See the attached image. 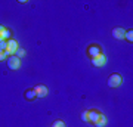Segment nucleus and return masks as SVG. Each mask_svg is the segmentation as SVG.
Listing matches in <instances>:
<instances>
[{
	"label": "nucleus",
	"mask_w": 133,
	"mask_h": 127,
	"mask_svg": "<svg viewBox=\"0 0 133 127\" xmlns=\"http://www.w3.org/2000/svg\"><path fill=\"white\" fill-rule=\"evenodd\" d=\"M18 42L16 40H14V38H10V40H8V47H6V50H5V55L6 58H9V56H14L15 52L18 50Z\"/></svg>",
	"instance_id": "nucleus-1"
},
{
	"label": "nucleus",
	"mask_w": 133,
	"mask_h": 127,
	"mask_svg": "<svg viewBox=\"0 0 133 127\" xmlns=\"http://www.w3.org/2000/svg\"><path fill=\"white\" fill-rule=\"evenodd\" d=\"M121 83H123V77L120 74H111L108 78V86L109 87H118V86H121Z\"/></svg>",
	"instance_id": "nucleus-2"
},
{
	"label": "nucleus",
	"mask_w": 133,
	"mask_h": 127,
	"mask_svg": "<svg viewBox=\"0 0 133 127\" xmlns=\"http://www.w3.org/2000/svg\"><path fill=\"white\" fill-rule=\"evenodd\" d=\"M102 115V112H99L98 109H90V111H87V123H90V124H95L99 117Z\"/></svg>",
	"instance_id": "nucleus-3"
},
{
	"label": "nucleus",
	"mask_w": 133,
	"mask_h": 127,
	"mask_svg": "<svg viewBox=\"0 0 133 127\" xmlns=\"http://www.w3.org/2000/svg\"><path fill=\"white\" fill-rule=\"evenodd\" d=\"M19 66H21V59L19 58H16L15 55L8 58V68H10V70H18Z\"/></svg>",
	"instance_id": "nucleus-4"
},
{
	"label": "nucleus",
	"mask_w": 133,
	"mask_h": 127,
	"mask_svg": "<svg viewBox=\"0 0 133 127\" xmlns=\"http://www.w3.org/2000/svg\"><path fill=\"white\" fill-rule=\"evenodd\" d=\"M33 89H34V92H36V96H37V98H44L49 92V89L44 84H37L36 87H33Z\"/></svg>",
	"instance_id": "nucleus-5"
},
{
	"label": "nucleus",
	"mask_w": 133,
	"mask_h": 127,
	"mask_svg": "<svg viewBox=\"0 0 133 127\" xmlns=\"http://www.w3.org/2000/svg\"><path fill=\"white\" fill-rule=\"evenodd\" d=\"M92 64L95 66H104L105 64H107V56H105L104 53H101V55H98V56L92 58Z\"/></svg>",
	"instance_id": "nucleus-6"
},
{
	"label": "nucleus",
	"mask_w": 133,
	"mask_h": 127,
	"mask_svg": "<svg viewBox=\"0 0 133 127\" xmlns=\"http://www.w3.org/2000/svg\"><path fill=\"white\" fill-rule=\"evenodd\" d=\"M101 47L99 46H96V44H90V46L87 47V55L90 58H95V56H98V55H101Z\"/></svg>",
	"instance_id": "nucleus-7"
},
{
	"label": "nucleus",
	"mask_w": 133,
	"mask_h": 127,
	"mask_svg": "<svg viewBox=\"0 0 133 127\" xmlns=\"http://www.w3.org/2000/svg\"><path fill=\"white\" fill-rule=\"evenodd\" d=\"M124 33H126V30L120 28V27H115V28L112 30V37H114L115 40H121V38H124Z\"/></svg>",
	"instance_id": "nucleus-8"
},
{
	"label": "nucleus",
	"mask_w": 133,
	"mask_h": 127,
	"mask_svg": "<svg viewBox=\"0 0 133 127\" xmlns=\"http://www.w3.org/2000/svg\"><path fill=\"white\" fill-rule=\"evenodd\" d=\"M24 98L27 99V101H30V102H31V101H34V99L37 98V96H36V92H34V89L25 90V92H24Z\"/></svg>",
	"instance_id": "nucleus-9"
},
{
	"label": "nucleus",
	"mask_w": 133,
	"mask_h": 127,
	"mask_svg": "<svg viewBox=\"0 0 133 127\" xmlns=\"http://www.w3.org/2000/svg\"><path fill=\"white\" fill-rule=\"evenodd\" d=\"M95 126L96 127H105V126H107V117H105L104 114H102V115L99 117V120L95 123Z\"/></svg>",
	"instance_id": "nucleus-10"
},
{
	"label": "nucleus",
	"mask_w": 133,
	"mask_h": 127,
	"mask_svg": "<svg viewBox=\"0 0 133 127\" xmlns=\"http://www.w3.org/2000/svg\"><path fill=\"white\" fill-rule=\"evenodd\" d=\"M12 38V31L10 30H8V28H5V31H3V40H10Z\"/></svg>",
	"instance_id": "nucleus-11"
},
{
	"label": "nucleus",
	"mask_w": 133,
	"mask_h": 127,
	"mask_svg": "<svg viewBox=\"0 0 133 127\" xmlns=\"http://www.w3.org/2000/svg\"><path fill=\"white\" fill-rule=\"evenodd\" d=\"M124 38H126L127 42H130V43L133 42V31H132V30H129V31L124 33Z\"/></svg>",
	"instance_id": "nucleus-12"
},
{
	"label": "nucleus",
	"mask_w": 133,
	"mask_h": 127,
	"mask_svg": "<svg viewBox=\"0 0 133 127\" xmlns=\"http://www.w3.org/2000/svg\"><path fill=\"white\" fill-rule=\"evenodd\" d=\"M15 56H16V58H19V59H21V58H22V56H25V50H24V49H19V47H18V50L15 52Z\"/></svg>",
	"instance_id": "nucleus-13"
},
{
	"label": "nucleus",
	"mask_w": 133,
	"mask_h": 127,
	"mask_svg": "<svg viewBox=\"0 0 133 127\" xmlns=\"http://www.w3.org/2000/svg\"><path fill=\"white\" fill-rule=\"evenodd\" d=\"M52 127H65V123L62 121V120H56V121H53Z\"/></svg>",
	"instance_id": "nucleus-14"
},
{
	"label": "nucleus",
	"mask_w": 133,
	"mask_h": 127,
	"mask_svg": "<svg viewBox=\"0 0 133 127\" xmlns=\"http://www.w3.org/2000/svg\"><path fill=\"white\" fill-rule=\"evenodd\" d=\"M8 47V42L6 40H0V52H5Z\"/></svg>",
	"instance_id": "nucleus-15"
},
{
	"label": "nucleus",
	"mask_w": 133,
	"mask_h": 127,
	"mask_svg": "<svg viewBox=\"0 0 133 127\" xmlns=\"http://www.w3.org/2000/svg\"><path fill=\"white\" fill-rule=\"evenodd\" d=\"M6 27H3V25H0V40H3V31H5Z\"/></svg>",
	"instance_id": "nucleus-16"
},
{
	"label": "nucleus",
	"mask_w": 133,
	"mask_h": 127,
	"mask_svg": "<svg viewBox=\"0 0 133 127\" xmlns=\"http://www.w3.org/2000/svg\"><path fill=\"white\" fill-rule=\"evenodd\" d=\"M81 120H83V121H86V123H87V111H84V112L81 114Z\"/></svg>",
	"instance_id": "nucleus-17"
},
{
	"label": "nucleus",
	"mask_w": 133,
	"mask_h": 127,
	"mask_svg": "<svg viewBox=\"0 0 133 127\" xmlns=\"http://www.w3.org/2000/svg\"><path fill=\"white\" fill-rule=\"evenodd\" d=\"M6 59V55H5V52H0V61H5Z\"/></svg>",
	"instance_id": "nucleus-18"
}]
</instances>
